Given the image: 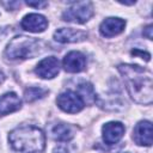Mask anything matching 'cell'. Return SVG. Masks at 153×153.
<instances>
[{
	"mask_svg": "<svg viewBox=\"0 0 153 153\" xmlns=\"http://www.w3.org/2000/svg\"><path fill=\"white\" fill-rule=\"evenodd\" d=\"M126 87L130 97L139 104L149 105L153 99V79L151 71L137 65H118Z\"/></svg>",
	"mask_w": 153,
	"mask_h": 153,
	"instance_id": "cell-1",
	"label": "cell"
},
{
	"mask_svg": "<svg viewBox=\"0 0 153 153\" xmlns=\"http://www.w3.org/2000/svg\"><path fill=\"white\" fill-rule=\"evenodd\" d=\"M8 141L16 153H42L45 147L44 133L35 126L14 128L8 135Z\"/></svg>",
	"mask_w": 153,
	"mask_h": 153,
	"instance_id": "cell-2",
	"label": "cell"
},
{
	"mask_svg": "<svg viewBox=\"0 0 153 153\" xmlns=\"http://www.w3.org/2000/svg\"><path fill=\"white\" fill-rule=\"evenodd\" d=\"M41 42L32 37L17 36L7 45L5 56L8 60H25L32 59L39 53Z\"/></svg>",
	"mask_w": 153,
	"mask_h": 153,
	"instance_id": "cell-3",
	"label": "cell"
},
{
	"mask_svg": "<svg viewBox=\"0 0 153 153\" xmlns=\"http://www.w3.org/2000/svg\"><path fill=\"white\" fill-rule=\"evenodd\" d=\"M93 16V6L90 1H78L73 2L62 13V19L65 22L84 24L91 19Z\"/></svg>",
	"mask_w": 153,
	"mask_h": 153,
	"instance_id": "cell-4",
	"label": "cell"
},
{
	"mask_svg": "<svg viewBox=\"0 0 153 153\" xmlns=\"http://www.w3.org/2000/svg\"><path fill=\"white\" fill-rule=\"evenodd\" d=\"M56 104L62 111L68 112V114L79 112L84 109V105H85L80 94L71 90L60 93L56 98Z\"/></svg>",
	"mask_w": 153,
	"mask_h": 153,
	"instance_id": "cell-5",
	"label": "cell"
},
{
	"mask_svg": "<svg viewBox=\"0 0 153 153\" xmlns=\"http://www.w3.org/2000/svg\"><path fill=\"white\" fill-rule=\"evenodd\" d=\"M60 71L59 60L55 56H49L38 62L35 68V73L42 79H53Z\"/></svg>",
	"mask_w": 153,
	"mask_h": 153,
	"instance_id": "cell-6",
	"label": "cell"
},
{
	"mask_svg": "<svg viewBox=\"0 0 153 153\" xmlns=\"http://www.w3.org/2000/svg\"><path fill=\"white\" fill-rule=\"evenodd\" d=\"M87 38V33L82 30L72 27H61L54 32V39L60 43H74L82 42Z\"/></svg>",
	"mask_w": 153,
	"mask_h": 153,
	"instance_id": "cell-7",
	"label": "cell"
},
{
	"mask_svg": "<svg viewBox=\"0 0 153 153\" xmlns=\"http://www.w3.org/2000/svg\"><path fill=\"white\" fill-rule=\"evenodd\" d=\"M124 134V126L121 122H108L102 128L103 140L106 145L117 143Z\"/></svg>",
	"mask_w": 153,
	"mask_h": 153,
	"instance_id": "cell-8",
	"label": "cell"
},
{
	"mask_svg": "<svg viewBox=\"0 0 153 153\" xmlns=\"http://www.w3.org/2000/svg\"><path fill=\"white\" fill-rule=\"evenodd\" d=\"M133 140L139 146L152 145V123L149 121H140L133 130Z\"/></svg>",
	"mask_w": 153,
	"mask_h": 153,
	"instance_id": "cell-9",
	"label": "cell"
},
{
	"mask_svg": "<svg viewBox=\"0 0 153 153\" xmlns=\"http://www.w3.org/2000/svg\"><path fill=\"white\" fill-rule=\"evenodd\" d=\"M22 27L29 32H43L48 26V20L44 16L38 13H30L26 14L20 23Z\"/></svg>",
	"mask_w": 153,
	"mask_h": 153,
	"instance_id": "cell-10",
	"label": "cell"
},
{
	"mask_svg": "<svg viewBox=\"0 0 153 153\" xmlns=\"http://www.w3.org/2000/svg\"><path fill=\"white\" fill-rule=\"evenodd\" d=\"M62 66L66 72L79 73L86 67V59L80 51H69L62 61Z\"/></svg>",
	"mask_w": 153,
	"mask_h": 153,
	"instance_id": "cell-11",
	"label": "cell"
},
{
	"mask_svg": "<svg viewBox=\"0 0 153 153\" xmlns=\"http://www.w3.org/2000/svg\"><path fill=\"white\" fill-rule=\"evenodd\" d=\"M126 26V20L117 17H109L104 19L99 26V32L104 37H114L120 35Z\"/></svg>",
	"mask_w": 153,
	"mask_h": 153,
	"instance_id": "cell-12",
	"label": "cell"
},
{
	"mask_svg": "<svg viewBox=\"0 0 153 153\" xmlns=\"http://www.w3.org/2000/svg\"><path fill=\"white\" fill-rule=\"evenodd\" d=\"M22 106V100L14 92H7L0 97V116L14 112Z\"/></svg>",
	"mask_w": 153,
	"mask_h": 153,
	"instance_id": "cell-13",
	"label": "cell"
},
{
	"mask_svg": "<svg viewBox=\"0 0 153 153\" xmlns=\"http://www.w3.org/2000/svg\"><path fill=\"white\" fill-rule=\"evenodd\" d=\"M51 136L60 142H67L74 136V128L66 123H57L51 128Z\"/></svg>",
	"mask_w": 153,
	"mask_h": 153,
	"instance_id": "cell-14",
	"label": "cell"
},
{
	"mask_svg": "<svg viewBox=\"0 0 153 153\" xmlns=\"http://www.w3.org/2000/svg\"><path fill=\"white\" fill-rule=\"evenodd\" d=\"M47 93L48 91L42 87H29L24 92V98L26 102H35L37 99L43 98Z\"/></svg>",
	"mask_w": 153,
	"mask_h": 153,
	"instance_id": "cell-15",
	"label": "cell"
},
{
	"mask_svg": "<svg viewBox=\"0 0 153 153\" xmlns=\"http://www.w3.org/2000/svg\"><path fill=\"white\" fill-rule=\"evenodd\" d=\"M79 94L82 98L84 103H85V100L87 103H92L96 99V93L93 92V87L88 82H84V84L79 85Z\"/></svg>",
	"mask_w": 153,
	"mask_h": 153,
	"instance_id": "cell-16",
	"label": "cell"
},
{
	"mask_svg": "<svg viewBox=\"0 0 153 153\" xmlns=\"http://www.w3.org/2000/svg\"><path fill=\"white\" fill-rule=\"evenodd\" d=\"M131 54H133V55H140V56H142V59H145L146 61H149V57H151V55H149L148 53L141 51V50H139V49L133 50V51H131Z\"/></svg>",
	"mask_w": 153,
	"mask_h": 153,
	"instance_id": "cell-17",
	"label": "cell"
},
{
	"mask_svg": "<svg viewBox=\"0 0 153 153\" xmlns=\"http://www.w3.org/2000/svg\"><path fill=\"white\" fill-rule=\"evenodd\" d=\"M26 5H29V6H32V7H44V6H47L48 5V2H45V1H26Z\"/></svg>",
	"mask_w": 153,
	"mask_h": 153,
	"instance_id": "cell-18",
	"label": "cell"
},
{
	"mask_svg": "<svg viewBox=\"0 0 153 153\" xmlns=\"http://www.w3.org/2000/svg\"><path fill=\"white\" fill-rule=\"evenodd\" d=\"M152 25H148L145 30H143V36L146 37V38H148V39H152Z\"/></svg>",
	"mask_w": 153,
	"mask_h": 153,
	"instance_id": "cell-19",
	"label": "cell"
},
{
	"mask_svg": "<svg viewBox=\"0 0 153 153\" xmlns=\"http://www.w3.org/2000/svg\"><path fill=\"white\" fill-rule=\"evenodd\" d=\"M54 153H68V149L65 146H59L54 149Z\"/></svg>",
	"mask_w": 153,
	"mask_h": 153,
	"instance_id": "cell-20",
	"label": "cell"
},
{
	"mask_svg": "<svg viewBox=\"0 0 153 153\" xmlns=\"http://www.w3.org/2000/svg\"><path fill=\"white\" fill-rule=\"evenodd\" d=\"M127 153H128V152H127Z\"/></svg>",
	"mask_w": 153,
	"mask_h": 153,
	"instance_id": "cell-21",
	"label": "cell"
}]
</instances>
